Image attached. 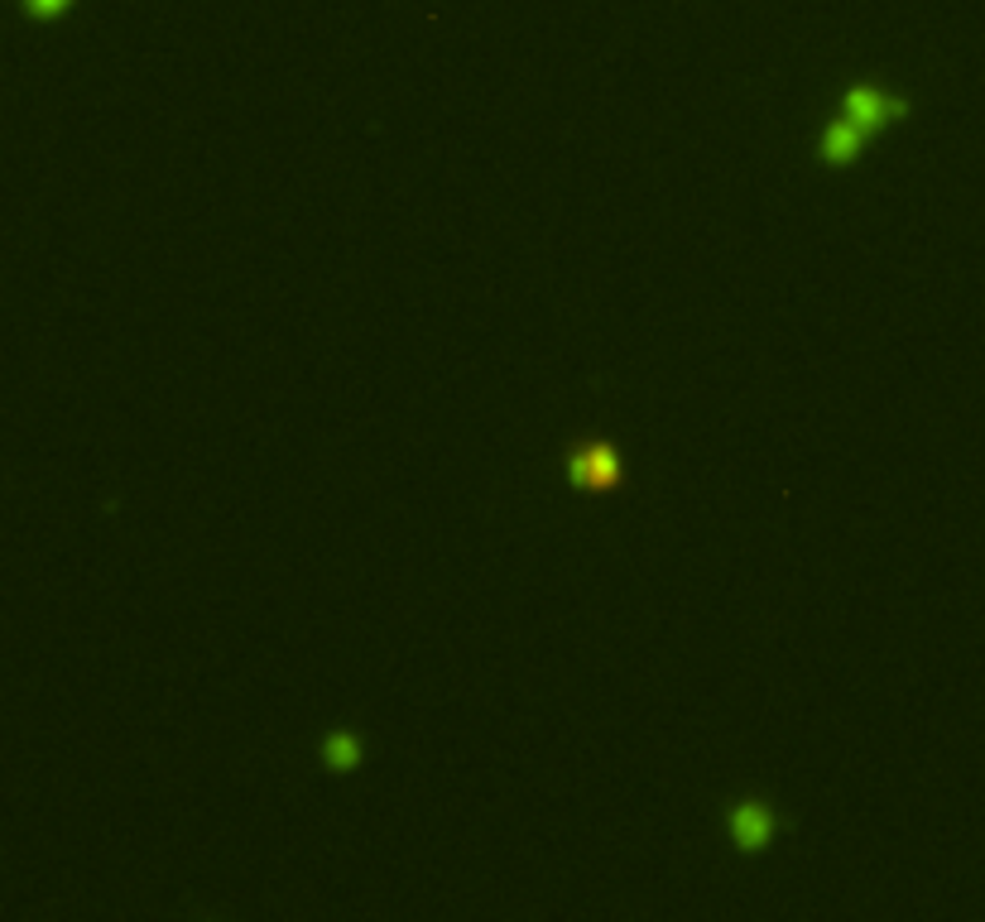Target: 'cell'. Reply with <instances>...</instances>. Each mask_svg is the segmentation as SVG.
<instances>
[{"label": "cell", "mask_w": 985, "mask_h": 922, "mask_svg": "<svg viewBox=\"0 0 985 922\" xmlns=\"http://www.w3.org/2000/svg\"><path fill=\"white\" fill-rule=\"evenodd\" d=\"M72 6V0H24V14L29 20H53V14H63Z\"/></svg>", "instance_id": "obj_6"}, {"label": "cell", "mask_w": 985, "mask_h": 922, "mask_svg": "<svg viewBox=\"0 0 985 922\" xmlns=\"http://www.w3.org/2000/svg\"><path fill=\"white\" fill-rule=\"evenodd\" d=\"M860 145H866V130L856 126V120L837 116L831 126L823 130V145H817V154H823L827 168H851L860 159Z\"/></svg>", "instance_id": "obj_4"}, {"label": "cell", "mask_w": 985, "mask_h": 922, "mask_svg": "<svg viewBox=\"0 0 985 922\" xmlns=\"http://www.w3.org/2000/svg\"><path fill=\"white\" fill-rule=\"evenodd\" d=\"M568 471H572V485H582V490H615L626 481V461H620L611 442H587V448H578L568 457Z\"/></svg>", "instance_id": "obj_3"}, {"label": "cell", "mask_w": 985, "mask_h": 922, "mask_svg": "<svg viewBox=\"0 0 985 922\" xmlns=\"http://www.w3.org/2000/svg\"><path fill=\"white\" fill-rule=\"evenodd\" d=\"M841 116L856 120L866 135L885 130V126H899V120L908 116V101L894 97V91H880L875 82H856L841 91Z\"/></svg>", "instance_id": "obj_1"}, {"label": "cell", "mask_w": 985, "mask_h": 922, "mask_svg": "<svg viewBox=\"0 0 985 922\" xmlns=\"http://www.w3.org/2000/svg\"><path fill=\"white\" fill-rule=\"evenodd\" d=\"M726 826H731L736 851L755 855V851H765V845L779 836L784 822L775 817V807L760 803V797H740V803H731V812H726Z\"/></svg>", "instance_id": "obj_2"}, {"label": "cell", "mask_w": 985, "mask_h": 922, "mask_svg": "<svg viewBox=\"0 0 985 922\" xmlns=\"http://www.w3.org/2000/svg\"><path fill=\"white\" fill-rule=\"evenodd\" d=\"M323 764L332 768V774H352V768H361V740L356 730H332L323 740Z\"/></svg>", "instance_id": "obj_5"}]
</instances>
